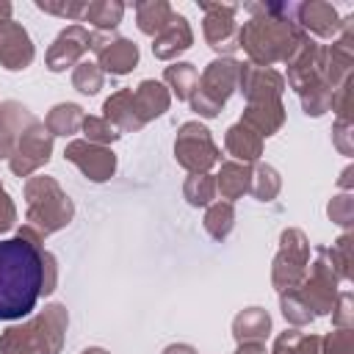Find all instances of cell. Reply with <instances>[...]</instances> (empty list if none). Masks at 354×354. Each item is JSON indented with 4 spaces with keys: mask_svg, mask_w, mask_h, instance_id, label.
<instances>
[{
    "mask_svg": "<svg viewBox=\"0 0 354 354\" xmlns=\"http://www.w3.org/2000/svg\"><path fill=\"white\" fill-rule=\"evenodd\" d=\"M0 354H30L28 329H8L0 340Z\"/></svg>",
    "mask_w": 354,
    "mask_h": 354,
    "instance_id": "8fae6325",
    "label": "cell"
},
{
    "mask_svg": "<svg viewBox=\"0 0 354 354\" xmlns=\"http://www.w3.org/2000/svg\"><path fill=\"white\" fill-rule=\"evenodd\" d=\"M166 354H196L191 346H171V348H166Z\"/></svg>",
    "mask_w": 354,
    "mask_h": 354,
    "instance_id": "2e32d148",
    "label": "cell"
},
{
    "mask_svg": "<svg viewBox=\"0 0 354 354\" xmlns=\"http://www.w3.org/2000/svg\"><path fill=\"white\" fill-rule=\"evenodd\" d=\"M11 221H14V207H11L8 196L0 191V230H8Z\"/></svg>",
    "mask_w": 354,
    "mask_h": 354,
    "instance_id": "9a60e30c",
    "label": "cell"
},
{
    "mask_svg": "<svg viewBox=\"0 0 354 354\" xmlns=\"http://www.w3.org/2000/svg\"><path fill=\"white\" fill-rule=\"evenodd\" d=\"M185 196L191 205H205L213 199V180L210 177H191L188 185H185Z\"/></svg>",
    "mask_w": 354,
    "mask_h": 354,
    "instance_id": "7c38bea8",
    "label": "cell"
},
{
    "mask_svg": "<svg viewBox=\"0 0 354 354\" xmlns=\"http://www.w3.org/2000/svg\"><path fill=\"white\" fill-rule=\"evenodd\" d=\"M227 147H230V152H232L235 158H243V160H252V158H257V152H260V141H257L254 136H249V130H243L241 124L230 130Z\"/></svg>",
    "mask_w": 354,
    "mask_h": 354,
    "instance_id": "8992f818",
    "label": "cell"
},
{
    "mask_svg": "<svg viewBox=\"0 0 354 354\" xmlns=\"http://www.w3.org/2000/svg\"><path fill=\"white\" fill-rule=\"evenodd\" d=\"M47 254L28 230L0 241V321L25 318L44 290Z\"/></svg>",
    "mask_w": 354,
    "mask_h": 354,
    "instance_id": "6da1fadb",
    "label": "cell"
},
{
    "mask_svg": "<svg viewBox=\"0 0 354 354\" xmlns=\"http://www.w3.org/2000/svg\"><path fill=\"white\" fill-rule=\"evenodd\" d=\"M66 158L69 160H75L91 180H108L111 174H113V166H116V160H113V152H108V149H97V147H88V144H83V141H75V144H69V149H66Z\"/></svg>",
    "mask_w": 354,
    "mask_h": 354,
    "instance_id": "3957f363",
    "label": "cell"
},
{
    "mask_svg": "<svg viewBox=\"0 0 354 354\" xmlns=\"http://www.w3.org/2000/svg\"><path fill=\"white\" fill-rule=\"evenodd\" d=\"M205 227H207V232H210L213 238H224V235L230 232V227H232V207H230V205H216V207L207 213Z\"/></svg>",
    "mask_w": 354,
    "mask_h": 354,
    "instance_id": "30bf717a",
    "label": "cell"
},
{
    "mask_svg": "<svg viewBox=\"0 0 354 354\" xmlns=\"http://www.w3.org/2000/svg\"><path fill=\"white\" fill-rule=\"evenodd\" d=\"M266 332H268V315L263 310H257V307H252V310H246L243 315L235 318L238 340H243V337H263Z\"/></svg>",
    "mask_w": 354,
    "mask_h": 354,
    "instance_id": "5b68a950",
    "label": "cell"
},
{
    "mask_svg": "<svg viewBox=\"0 0 354 354\" xmlns=\"http://www.w3.org/2000/svg\"><path fill=\"white\" fill-rule=\"evenodd\" d=\"M238 354H266V351H263L260 346H243V348H241Z\"/></svg>",
    "mask_w": 354,
    "mask_h": 354,
    "instance_id": "e0dca14e",
    "label": "cell"
},
{
    "mask_svg": "<svg viewBox=\"0 0 354 354\" xmlns=\"http://www.w3.org/2000/svg\"><path fill=\"white\" fill-rule=\"evenodd\" d=\"M75 86L80 88V91H86V94H94L97 88H100V75L94 72V69H77V75H75Z\"/></svg>",
    "mask_w": 354,
    "mask_h": 354,
    "instance_id": "4fadbf2b",
    "label": "cell"
},
{
    "mask_svg": "<svg viewBox=\"0 0 354 354\" xmlns=\"http://www.w3.org/2000/svg\"><path fill=\"white\" fill-rule=\"evenodd\" d=\"M136 58H138V53H136V47L127 44V41H116V47L105 53V64H108V69H113V72H127V69L136 64Z\"/></svg>",
    "mask_w": 354,
    "mask_h": 354,
    "instance_id": "ba28073f",
    "label": "cell"
},
{
    "mask_svg": "<svg viewBox=\"0 0 354 354\" xmlns=\"http://www.w3.org/2000/svg\"><path fill=\"white\" fill-rule=\"evenodd\" d=\"M47 152H50V138L36 127L33 136H28V138L19 144V155H28V158L19 160V163H14L11 169H14L17 174H25V171H30L33 166H39L41 160H47V158H50Z\"/></svg>",
    "mask_w": 354,
    "mask_h": 354,
    "instance_id": "277c9868",
    "label": "cell"
},
{
    "mask_svg": "<svg viewBox=\"0 0 354 354\" xmlns=\"http://www.w3.org/2000/svg\"><path fill=\"white\" fill-rule=\"evenodd\" d=\"M246 177H249L246 169H241V166H235V163H227V166L221 169V180H218L221 194H224V196H238V194H243Z\"/></svg>",
    "mask_w": 354,
    "mask_h": 354,
    "instance_id": "52a82bcc",
    "label": "cell"
},
{
    "mask_svg": "<svg viewBox=\"0 0 354 354\" xmlns=\"http://www.w3.org/2000/svg\"><path fill=\"white\" fill-rule=\"evenodd\" d=\"M86 133L91 138H100V141H108V138H116L119 136V133H113V127H108L100 119H86Z\"/></svg>",
    "mask_w": 354,
    "mask_h": 354,
    "instance_id": "5bb4252c",
    "label": "cell"
},
{
    "mask_svg": "<svg viewBox=\"0 0 354 354\" xmlns=\"http://www.w3.org/2000/svg\"><path fill=\"white\" fill-rule=\"evenodd\" d=\"M177 158L188 169H207L216 160V147L210 144V136L199 124H185L177 141Z\"/></svg>",
    "mask_w": 354,
    "mask_h": 354,
    "instance_id": "7a4b0ae2",
    "label": "cell"
},
{
    "mask_svg": "<svg viewBox=\"0 0 354 354\" xmlns=\"http://www.w3.org/2000/svg\"><path fill=\"white\" fill-rule=\"evenodd\" d=\"M50 127L55 130V133H72L75 127H77V122H80V108L77 105H58L53 113H50Z\"/></svg>",
    "mask_w": 354,
    "mask_h": 354,
    "instance_id": "9c48e42d",
    "label": "cell"
}]
</instances>
